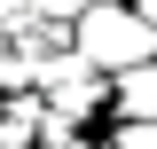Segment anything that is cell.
<instances>
[{"instance_id":"2","label":"cell","mask_w":157,"mask_h":149,"mask_svg":"<svg viewBox=\"0 0 157 149\" xmlns=\"http://www.w3.org/2000/svg\"><path fill=\"white\" fill-rule=\"evenodd\" d=\"M110 94H118V110H126V118H157V55L134 63V71H118Z\"/></svg>"},{"instance_id":"4","label":"cell","mask_w":157,"mask_h":149,"mask_svg":"<svg viewBox=\"0 0 157 149\" xmlns=\"http://www.w3.org/2000/svg\"><path fill=\"white\" fill-rule=\"evenodd\" d=\"M118 149H157V118H134V126L118 133Z\"/></svg>"},{"instance_id":"5","label":"cell","mask_w":157,"mask_h":149,"mask_svg":"<svg viewBox=\"0 0 157 149\" xmlns=\"http://www.w3.org/2000/svg\"><path fill=\"white\" fill-rule=\"evenodd\" d=\"M78 149H102V141H78Z\"/></svg>"},{"instance_id":"3","label":"cell","mask_w":157,"mask_h":149,"mask_svg":"<svg viewBox=\"0 0 157 149\" xmlns=\"http://www.w3.org/2000/svg\"><path fill=\"white\" fill-rule=\"evenodd\" d=\"M0 8H8V24H24V32H32V16H63L71 0H0Z\"/></svg>"},{"instance_id":"1","label":"cell","mask_w":157,"mask_h":149,"mask_svg":"<svg viewBox=\"0 0 157 149\" xmlns=\"http://www.w3.org/2000/svg\"><path fill=\"white\" fill-rule=\"evenodd\" d=\"M86 71H134V63L157 55V24L141 16V8H86L78 16V47H71Z\"/></svg>"}]
</instances>
